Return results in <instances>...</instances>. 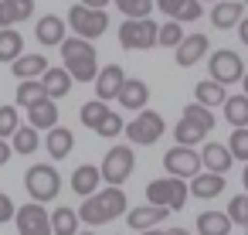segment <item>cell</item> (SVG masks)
I'll return each mask as SVG.
<instances>
[{
    "instance_id": "cell-1",
    "label": "cell",
    "mask_w": 248,
    "mask_h": 235,
    "mask_svg": "<svg viewBox=\"0 0 248 235\" xmlns=\"http://www.w3.org/2000/svg\"><path fill=\"white\" fill-rule=\"evenodd\" d=\"M126 208H129V204H126L123 187H106V191L89 194L85 204H82L75 215H78V221H85V225L92 228V225H106V221H112V218L123 215Z\"/></svg>"
},
{
    "instance_id": "cell-2",
    "label": "cell",
    "mask_w": 248,
    "mask_h": 235,
    "mask_svg": "<svg viewBox=\"0 0 248 235\" xmlns=\"http://www.w3.org/2000/svg\"><path fill=\"white\" fill-rule=\"evenodd\" d=\"M24 187H28V194H31L34 204H45V201L58 198L62 177H58V170H55L51 164H34V167H28V174H24Z\"/></svg>"
},
{
    "instance_id": "cell-3",
    "label": "cell",
    "mask_w": 248,
    "mask_h": 235,
    "mask_svg": "<svg viewBox=\"0 0 248 235\" xmlns=\"http://www.w3.org/2000/svg\"><path fill=\"white\" fill-rule=\"evenodd\" d=\"M68 24H72V31H75L78 38L92 41V38H102V34L109 31V14H106V11H95V7L75 4V7L68 11Z\"/></svg>"
},
{
    "instance_id": "cell-4",
    "label": "cell",
    "mask_w": 248,
    "mask_h": 235,
    "mask_svg": "<svg viewBox=\"0 0 248 235\" xmlns=\"http://www.w3.org/2000/svg\"><path fill=\"white\" fill-rule=\"evenodd\" d=\"M156 21L150 17H126L119 24V45L129 48V51H140V48H153L156 45Z\"/></svg>"
},
{
    "instance_id": "cell-5",
    "label": "cell",
    "mask_w": 248,
    "mask_h": 235,
    "mask_svg": "<svg viewBox=\"0 0 248 235\" xmlns=\"http://www.w3.org/2000/svg\"><path fill=\"white\" fill-rule=\"evenodd\" d=\"M146 201L156 204V208H167V211H180L184 201H187V184L180 177H163V181H153L146 187Z\"/></svg>"
},
{
    "instance_id": "cell-6",
    "label": "cell",
    "mask_w": 248,
    "mask_h": 235,
    "mask_svg": "<svg viewBox=\"0 0 248 235\" xmlns=\"http://www.w3.org/2000/svg\"><path fill=\"white\" fill-rule=\"evenodd\" d=\"M123 130H126V136H129L133 143L150 147V143H156V140L163 136L167 123H163V116H160V113H153V109H140V113H136V119H133V123H126Z\"/></svg>"
},
{
    "instance_id": "cell-7",
    "label": "cell",
    "mask_w": 248,
    "mask_h": 235,
    "mask_svg": "<svg viewBox=\"0 0 248 235\" xmlns=\"http://www.w3.org/2000/svg\"><path fill=\"white\" fill-rule=\"evenodd\" d=\"M133 167H136V153H133L129 147H112V150L106 153L99 174H102V181H106L109 187H119V184L133 174Z\"/></svg>"
},
{
    "instance_id": "cell-8",
    "label": "cell",
    "mask_w": 248,
    "mask_h": 235,
    "mask_svg": "<svg viewBox=\"0 0 248 235\" xmlns=\"http://www.w3.org/2000/svg\"><path fill=\"white\" fill-rule=\"evenodd\" d=\"M207 68H211V82H217V85L241 82V75H245V62H241V55H238V51H224V48L211 55Z\"/></svg>"
},
{
    "instance_id": "cell-9",
    "label": "cell",
    "mask_w": 248,
    "mask_h": 235,
    "mask_svg": "<svg viewBox=\"0 0 248 235\" xmlns=\"http://www.w3.org/2000/svg\"><path fill=\"white\" fill-rule=\"evenodd\" d=\"M163 167H167L170 177L187 181V177L201 174V153H197L194 147H170V150L163 153Z\"/></svg>"
},
{
    "instance_id": "cell-10",
    "label": "cell",
    "mask_w": 248,
    "mask_h": 235,
    "mask_svg": "<svg viewBox=\"0 0 248 235\" xmlns=\"http://www.w3.org/2000/svg\"><path fill=\"white\" fill-rule=\"evenodd\" d=\"M14 221H17V235H51V225H48V211L41 204H24L14 211Z\"/></svg>"
},
{
    "instance_id": "cell-11",
    "label": "cell",
    "mask_w": 248,
    "mask_h": 235,
    "mask_svg": "<svg viewBox=\"0 0 248 235\" xmlns=\"http://www.w3.org/2000/svg\"><path fill=\"white\" fill-rule=\"evenodd\" d=\"M123 82H126V72H123L116 62L106 65V68H99V72H95V92H99V102L116 99L119 89H123Z\"/></svg>"
},
{
    "instance_id": "cell-12",
    "label": "cell",
    "mask_w": 248,
    "mask_h": 235,
    "mask_svg": "<svg viewBox=\"0 0 248 235\" xmlns=\"http://www.w3.org/2000/svg\"><path fill=\"white\" fill-rule=\"evenodd\" d=\"M207 38L204 34H184L180 38V45L173 48L177 51V65H184V68H190V65H197L204 55H207Z\"/></svg>"
},
{
    "instance_id": "cell-13",
    "label": "cell",
    "mask_w": 248,
    "mask_h": 235,
    "mask_svg": "<svg viewBox=\"0 0 248 235\" xmlns=\"http://www.w3.org/2000/svg\"><path fill=\"white\" fill-rule=\"evenodd\" d=\"M34 34H38V41H41V45H48V48H58V45L65 41V21H62L58 14L38 17V24H34Z\"/></svg>"
},
{
    "instance_id": "cell-14",
    "label": "cell",
    "mask_w": 248,
    "mask_h": 235,
    "mask_svg": "<svg viewBox=\"0 0 248 235\" xmlns=\"http://www.w3.org/2000/svg\"><path fill=\"white\" fill-rule=\"evenodd\" d=\"M28 126H34V130L58 126V106H55V99H41V102L28 106Z\"/></svg>"
},
{
    "instance_id": "cell-15",
    "label": "cell",
    "mask_w": 248,
    "mask_h": 235,
    "mask_svg": "<svg viewBox=\"0 0 248 235\" xmlns=\"http://www.w3.org/2000/svg\"><path fill=\"white\" fill-rule=\"evenodd\" d=\"M45 147H48L51 160H65V157L75 150V133H72V130H65V126H51V130H48Z\"/></svg>"
},
{
    "instance_id": "cell-16",
    "label": "cell",
    "mask_w": 248,
    "mask_h": 235,
    "mask_svg": "<svg viewBox=\"0 0 248 235\" xmlns=\"http://www.w3.org/2000/svg\"><path fill=\"white\" fill-rule=\"evenodd\" d=\"M224 191V174H194V181H190V187H187V194H194V198H201V201H211V198H217Z\"/></svg>"
},
{
    "instance_id": "cell-17",
    "label": "cell",
    "mask_w": 248,
    "mask_h": 235,
    "mask_svg": "<svg viewBox=\"0 0 248 235\" xmlns=\"http://www.w3.org/2000/svg\"><path fill=\"white\" fill-rule=\"evenodd\" d=\"M241 11H245V7L234 4V0H217L214 11H211V24H214L217 31H231V28H238Z\"/></svg>"
},
{
    "instance_id": "cell-18",
    "label": "cell",
    "mask_w": 248,
    "mask_h": 235,
    "mask_svg": "<svg viewBox=\"0 0 248 235\" xmlns=\"http://www.w3.org/2000/svg\"><path fill=\"white\" fill-rule=\"evenodd\" d=\"M34 14V0H0V28H14Z\"/></svg>"
},
{
    "instance_id": "cell-19",
    "label": "cell",
    "mask_w": 248,
    "mask_h": 235,
    "mask_svg": "<svg viewBox=\"0 0 248 235\" xmlns=\"http://www.w3.org/2000/svg\"><path fill=\"white\" fill-rule=\"evenodd\" d=\"M65 72L72 75V82H92L95 72H99L95 51H89V55H75V58H65Z\"/></svg>"
},
{
    "instance_id": "cell-20",
    "label": "cell",
    "mask_w": 248,
    "mask_h": 235,
    "mask_svg": "<svg viewBox=\"0 0 248 235\" xmlns=\"http://www.w3.org/2000/svg\"><path fill=\"white\" fill-rule=\"evenodd\" d=\"M38 82H41V89H45L48 99H62V96L72 89V75H68L65 68H51V65L45 68V75H41Z\"/></svg>"
},
{
    "instance_id": "cell-21",
    "label": "cell",
    "mask_w": 248,
    "mask_h": 235,
    "mask_svg": "<svg viewBox=\"0 0 248 235\" xmlns=\"http://www.w3.org/2000/svg\"><path fill=\"white\" fill-rule=\"evenodd\" d=\"M116 99H119L126 109H136V113H140V109L146 106V99H150V89H146V82H143V79H126Z\"/></svg>"
},
{
    "instance_id": "cell-22",
    "label": "cell",
    "mask_w": 248,
    "mask_h": 235,
    "mask_svg": "<svg viewBox=\"0 0 248 235\" xmlns=\"http://www.w3.org/2000/svg\"><path fill=\"white\" fill-rule=\"evenodd\" d=\"M99 184H102V174H99V167H92V164H82V167H75V174H72V191H75V194L89 198V194H95V191H99Z\"/></svg>"
},
{
    "instance_id": "cell-23",
    "label": "cell",
    "mask_w": 248,
    "mask_h": 235,
    "mask_svg": "<svg viewBox=\"0 0 248 235\" xmlns=\"http://www.w3.org/2000/svg\"><path fill=\"white\" fill-rule=\"evenodd\" d=\"M170 211L167 208H156V204H140V208H133L129 215H126V221H129V228H136V232H146V228H153V225H160L163 218H167Z\"/></svg>"
},
{
    "instance_id": "cell-24",
    "label": "cell",
    "mask_w": 248,
    "mask_h": 235,
    "mask_svg": "<svg viewBox=\"0 0 248 235\" xmlns=\"http://www.w3.org/2000/svg\"><path fill=\"white\" fill-rule=\"evenodd\" d=\"M201 164L207 167V174H228V167H231V153H228L224 143H207V147L201 150Z\"/></svg>"
},
{
    "instance_id": "cell-25",
    "label": "cell",
    "mask_w": 248,
    "mask_h": 235,
    "mask_svg": "<svg viewBox=\"0 0 248 235\" xmlns=\"http://www.w3.org/2000/svg\"><path fill=\"white\" fill-rule=\"evenodd\" d=\"M11 68H14V75H17L21 82H24V79H41L45 68H48V58H45V55H21V58L11 62Z\"/></svg>"
},
{
    "instance_id": "cell-26",
    "label": "cell",
    "mask_w": 248,
    "mask_h": 235,
    "mask_svg": "<svg viewBox=\"0 0 248 235\" xmlns=\"http://www.w3.org/2000/svg\"><path fill=\"white\" fill-rule=\"evenodd\" d=\"M197 235H231V221L224 211H201L197 215Z\"/></svg>"
},
{
    "instance_id": "cell-27",
    "label": "cell",
    "mask_w": 248,
    "mask_h": 235,
    "mask_svg": "<svg viewBox=\"0 0 248 235\" xmlns=\"http://www.w3.org/2000/svg\"><path fill=\"white\" fill-rule=\"evenodd\" d=\"M48 225H51V235H75L78 232V215H75V208L62 204L48 215Z\"/></svg>"
},
{
    "instance_id": "cell-28",
    "label": "cell",
    "mask_w": 248,
    "mask_h": 235,
    "mask_svg": "<svg viewBox=\"0 0 248 235\" xmlns=\"http://www.w3.org/2000/svg\"><path fill=\"white\" fill-rule=\"evenodd\" d=\"M24 55V38L14 28H0V62H14Z\"/></svg>"
},
{
    "instance_id": "cell-29",
    "label": "cell",
    "mask_w": 248,
    "mask_h": 235,
    "mask_svg": "<svg viewBox=\"0 0 248 235\" xmlns=\"http://www.w3.org/2000/svg\"><path fill=\"white\" fill-rule=\"evenodd\" d=\"M194 99H197V106H204V109H211V106H221L228 96H224V85H217V82H197L194 85Z\"/></svg>"
},
{
    "instance_id": "cell-30",
    "label": "cell",
    "mask_w": 248,
    "mask_h": 235,
    "mask_svg": "<svg viewBox=\"0 0 248 235\" xmlns=\"http://www.w3.org/2000/svg\"><path fill=\"white\" fill-rule=\"evenodd\" d=\"M224 119L238 130V126H248V99L245 96H228L224 102Z\"/></svg>"
},
{
    "instance_id": "cell-31",
    "label": "cell",
    "mask_w": 248,
    "mask_h": 235,
    "mask_svg": "<svg viewBox=\"0 0 248 235\" xmlns=\"http://www.w3.org/2000/svg\"><path fill=\"white\" fill-rule=\"evenodd\" d=\"M38 130L34 126H17L14 130V136H11V150L14 153H34L38 150Z\"/></svg>"
},
{
    "instance_id": "cell-32",
    "label": "cell",
    "mask_w": 248,
    "mask_h": 235,
    "mask_svg": "<svg viewBox=\"0 0 248 235\" xmlns=\"http://www.w3.org/2000/svg\"><path fill=\"white\" fill-rule=\"evenodd\" d=\"M41 99H48L45 96V89H41V82L38 79H24V82H17V106H34V102H41Z\"/></svg>"
},
{
    "instance_id": "cell-33",
    "label": "cell",
    "mask_w": 248,
    "mask_h": 235,
    "mask_svg": "<svg viewBox=\"0 0 248 235\" xmlns=\"http://www.w3.org/2000/svg\"><path fill=\"white\" fill-rule=\"evenodd\" d=\"M184 123H190V126H197V130H211L214 126V113L211 109H204V106H197V102H190V106H184V116H180Z\"/></svg>"
},
{
    "instance_id": "cell-34",
    "label": "cell",
    "mask_w": 248,
    "mask_h": 235,
    "mask_svg": "<svg viewBox=\"0 0 248 235\" xmlns=\"http://www.w3.org/2000/svg\"><path fill=\"white\" fill-rule=\"evenodd\" d=\"M180 38H184L180 21H167V24H160V28H156V45H163V48H177V45H180Z\"/></svg>"
},
{
    "instance_id": "cell-35",
    "label": "cell",
    "mask_w": 248,
    "mask_h": 235,
    "mask_svg": "<svg viewBox=\"0 0 248 235\" xmlns=\"http://www.w3.org/2000/svg\"><path fill=\"white\" fill-rule=\"evenodd\" d=\"M173 136H177V147H197V143H201V140H204V136H207V133H204V130H197V126H190V123H184V119H180V123H177V126H173Z\"/></svg>"
},
{
    "instance_id": "cell-36",
    "label": "cell",
    "mask_w": 248,
    "mask_h": 235,
    "mask_svg": "<svg viewBox=\"0 0 248 235\" xmlns=\"http://www.w3.org/2000/svg\"><path fill=\"white\" fill-rule=\"evenodd\" d=\"M228 153H231V160H245V164H248V130H245V126H238V130L231 133Z\"/></svg>"
},
{
    "instance_id": "cell-37",
    "label": "cell",
    "mask_w": 248,
    "mask_h": 235,
    "mask_svg": "<svg viewBox=\"0 0 248 235\" xmlns=\"http://www.w3.org/2000/svg\"><path fill=\"white\" fill-rule=\"evenodd\" d=\"M17 126H21V113H17V106H0V140L14 136Z\"/></svg>"
},
{
    "instance_id": "cell-38",
    "label": "cell",
    "mask_w": 248,
    "mask_h": 235,
    "mask_svg": "<svg viewBox=\"0 0 248 235\" xmlns=\"http://www.w3.org/2000/svg\"><path fill=\"white\" fill-rule=\"evenodd\" d=\"M106 113H109V106H106V102H99V99H92V102H85V106L78 109L82 123H85V126H92V130L102 123V116H106Z\"/></svg>"
},
{
    "instance_id": "cell-39",
    "label": "cell",
    "mask_w": 248,
    "mask_h": 235,
    "mask_svg": "<svg viewBox=\"0 0 248 235\" xmlns=\"http://www.w3.org/2000/svg\"><path fill=\"white\" fill-rule=\"evenodd\" d=\"M228 221L248 228V191L238 194V198H231V204H228Z\"/></svg>"
},
{
    "instance_id": "cell-40",
    "label": "cell",
    "mask_w": 248,
    "mask_h": 235,
    "mask_svg": "<svg viewBox=\"0 0 248 235\" xmlns=\"http://www.w3.org/2000/svg\"><path fill=\"white\" fill-rule=\"evenodd\" d=\"M116 7H119L126 17H150L153 0H116Z\"/></svg>"
},
{
    "instance_id": "cell-41",
    "label": "cell",
    "mask_w": 248,
    "mask_h": 235,
    "mask_svg": "<svg viewBox=\"0 0 248 235\" xmlns=\"http://www.w3.org/2000/svg\"><path fill=\"white\" fill-rule=\"evenodd\" d=\"M58 48H62V58H75V55H89V51H95L85 38H65Z\"/></svg>"
},
{
    "instance_id": "cell-42",
    "label": "cell",
    "mask_w": 248,
    "mask_h": 235,
    "mask_svg": "<svg viewBox=\"0 0 248 235\" xmlns=\"http://www.w3.org/2000/svg\"><path fill=\"white\" fill-rule=\"evenodd\" d=\"M123 126H126V123H123L116 113H106V116H102V123L95 126V133H99V136H119V133H123Z\"/></svg>"
},
{
    "instance_id": "cell-43",
    "label": "cell",
    "mask_w": 248,
    "mask_h": 235,
    "mask_svg": "<svg viewBox=\"0 0 248 235\" xmlns=\"http://www.w3.org/2000/svg\"><path fill=\"white\" fill-rule=\"evenodd\" d=\"M201 14H204V7L197 4V0H187V4L177 11V17H173V21H197Z\"/></svg>"
},
{
    "instance_id": "cell-44",
    "label": "cell",
    "mask_w": 248,
    "mask_h": 235,
    "mask_svg": "<svg viewBox=\"0 0 248 235\" xmlns=\"http://www.w3.org/2000/svg\"><path fill=\"white\" fill-rule=\"evenodd\" d=\"M14 211H17V204L4 194V191H0V225H4V221H11L14 218Z\"/></svg>"
},
{
    "instance_id": "cell-45",
    "label": "cell",
    "mask_w": 248,
    "mask_h": 235,
    "mask_svg": "<svg viewBox=\"0 0 248 235\" xmlns=\"http://www.w3.org/2000/svg\"><path fill=\"white\" fill-rule=\"evenodd\" d=\"M184 4H187V0H156V7H160L167 17H177V11H180Z\"/></svg>"
},
{
    "instance_id": "cell-46",
    "label": "cell",
    "mask_w": 248,
    "mask_h": 235,
    "mask_svg": "<svg viewBox=\"0 0 248 235\" xmlns=\"http://www.w3.org/2000/svg\"><path fill=\"white\" fill-rule=\"evenodd\" d=\"M78 4H82V7H95V11H106V4H109V0H78Z\"/></svg>"
},
{
    "instance_id": "cell-47",
    "label": "cell",
    "mask_w": 248,
    "mask_h": 235,
    "mask_svg": "<svg viewBox=\"0 0 248 235\" xmlns=\"http://www.w3.org/2000/svg\"><path fill=\"white\" fill-rule=\"evenodd\" d=\"M14 150H11V143L7 140H0V164H7V157H11Z\"/></svg>"
},
{
    "instance_id": "cell-48",
    "label": "cell",
    "mask_w": 248,
    "mask_h": 235,
    "mask_svg": "<svg viewBox=\"0 0 248 235\" xmlns=\"http://www.w3.org/2000/svg\"><path fill=\"white\" fill-rule=\"evenodd\" d=\"M238 34H241V45H248V17L238 21Z\"/></svg>"
},
{
    "instance_id": "cell-49",
    "label": "cell",
    "mask_w": 248,
    "mask_h": 235,
    "mask_svg": "<svg viewBox=\"0 0 248 235\" xmlns=\"http://www.w3.org/2000/svg\"><path fill=\"white\" fill-rule=\"evenodd\" d=\"M163 235H190L187 228H170V232H163Z\"/></svg>"
},
{
    "instance_id": "cell-50",
    "label": "cell",
    "mask_w": 248,
    "mask_h": 235,
    "mask_svg": "<svg viewBox=\"0 0 248 235\" xmlns=\"http://www.w3.org/2000/svg\"><path fill=\"white\" fill-rule=\"evenodd\" d=\"M241 85H245V99H248V75H241Z\"/></svg>"
},
{
    "instance_id": "cell-51",
    "label": "cell",
    "mask_w": 248,
    "mask_h": 235,
    "mask_svg": "<svg viewBox=\"0 0 248 235\" xmlns=\"http://www.w3.org/2000/svg\"><path fill=\"white\" fill-rule=\"evenodd\" d=\"M241 184H245V191H248V167H245V174H241Z\"/></svg>"
},
{
    "instance_id": "cell-52",
    "label": "cell",
    "mask_w": 248,
    "mask_h": 235,
    "mask_svg": "<svg viewBox=\"0 0 248 235\" xmlns=\"http://www.w3.org/2000/svg\"><path fill=\"white\" fill-rule=\"evenodd\" d=\"M143 235H163V232H156V228H146V232H143Z\"/></svg>"
},
{
    "instance_id": "cell-53",
    "label": "cell",
    "mask_w": 248,
    "mask_h": 235,
    "mask_svg": "<svg viewBox=\"0 0 248 235\" xmlns=\"http://www.w3.org/2000/svg\"><path fill=\"white\" fill-rule=\"evenodd\" d=\"M75 235H92V232H75Z\"/></svg>"
},
{
    "instance_id": "cell-54",
    "label": "cell",
    "mask_w": 248,
    "mask_h": 235,
    "mask_svg": "<svg viewBox=\"0 0 248 235\" xmlns=\"http://www.w3.org/2000/svg\"><path fill=\"white\" fill-rule=\"evenodd\" d=\"M241 7H248V0H245V4H241Z\"/></svg>"
},
{
    "instance_id": "cell-55",
    "label": "cell",
    "mask_w": 248,
    "mask_h": 235,
    "mask_svg": "<svg viewBox=\"0 0 248 235\" xmlns=\"http://www.w3.org/2000/svg\"><path fill=\"white\" fill-rule=\"evenodd\" d=\"M197 4H204V0H197Z\"/></svg>"
},
{
    "instance_id": "cell-56",
    "label": "cell",
    "mask_w": 248,
    "mask_h": 235,
    "mask_svg": "<svg viewBox=\"0 0 248 235\" xmlns=\"http://www.w3.org/2000/svg\"><path fill=\"white\" fill-rule=\"evenodd\" d=\"M245 235H248V232H245Z\"/></svg>"
}]
</instances>
